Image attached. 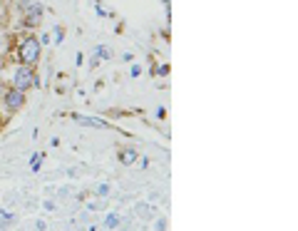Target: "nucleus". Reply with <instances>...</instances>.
Wrapping results in <instances>:
<instances>
[{"mask_svg": "<svg viewBox=\"0 0 298 231\" xmlns=\"http://www.w3.org/2000/svg\"><path fill=\"white\" fill-rule=\"evenodd\" d=\"M18 55H20V62H23V65H35V62L40 60V40L25 37V40L20 42Z\"/></svg>", "mask_w": 298, "mask_h": 231, "instance_id": "1", "label": "nucleus"}, {"mask_svg": "<svg viewBox=\"0 0 298 231\" xmlns=\"http://www.w3.org/2000/svg\"><path fill=\"white\" fill-rule=\"evenodd\" d=\"M37 85V77L32 75V70H30V65H23V67H18L15 70V75H13V87L15 89H20V92H25L28 87Z\"/></svg>", "mask_w": 298, "mask_h": 231, "instance_id": "2", "label": "nucleus"}, {"mask_svg": "<svg viewBox=\"0 0 298 231\" xmlns=\"http://www.w3.org/2000/svg\"><path fill=\"white\" fill-rule=\"evenodd\" d=\"M25 105V92H20V89H8L5 92V107L10 110V112H15V110H20Z\"/></svg>", "mask_w": 298, "mask_h": 231, "instance_id": "3", "label": "nucleus"}, {"mask_svg": "<svg viewBox=\"0 0 298 231\" xmlns=\"http://www.w3.org/2000/svg\"><path fill=\"white\" fill-rule=\"evenodd\" d=\"M77 124H85V127H94V129H107L110 124L105 122V119H100V117H85V115H75L72 117Z\"/></svg>", "mask_w": 298, "mask_h": 231, "instance_id": "4", "label": "nucleus"}, {"mask_svg": "<svg viewBox=\"0 0 298 231\" xmlns=\"http://www.w3.org/2000/svg\"><path fill=\"white\" fill-rule=\"evenodd\" d=\"M40 15H42V5H40L37 0H32V3L28 5V20L30 23H37Z\"/></svg>", "mask_w": 298, "mask_h": 231, "instance_id": "5", "label": "nucleus"}, {"mask_svg": "<svg viewBox=\"0 0 298 231\" xmlns=\"http://www.w3.org/2000/svg\"><path fill=\"white\" fill-rule=\"evenodd\" d=\"M119 159H122V164H134V159H137V152H134V149H129V152H122V154H119Z\"/></svg>", "mask_w": 298, "mask_h": 231, "instance_id": "6", "label": "nucleus"}, {"mask_svg": "<svg viewBox=\"0 0 298 231\" xmlns=\"http://www.w3.org/2000/svg\"><path fill=\"white\" fill-rule=\"evenodd\" d=\"M105 226H107V229H115V226H119V216H117V214H107V216H105Z\"/></svg>", "mask_w": 298, "mask_h": 231, "instance_id": "7", "label": "nucleus"}, {"mask_svg": "<svg viewBox=\"0 0 298 231\" xmlns=\"http://www.w3.org/2000/svg\"><path fill=\"white\" fill-rule=\"evenodd\" d=\"M40 164H42V154H35V157H32V164H30V169H32V172H37V169H40Z\"/></svg>", "mask_w": 298, "mask_h": 231, "instance_id": "8", "label": "nucleus"}, {"mask_svg": "<svg viewBox=\"0 0 298 231\" xmlns=\"http://www.w3.org/2000/svg\"><path fill=\"white\" fill-rule=\"evenodd\" d=\"M94 192H97V197H107L110 194V184H97Z\"/></svg>", "mask_w": 298, "mask_h": 231, "instance_id": "9", "label": "nucleus"}, {"mask_svg": "<svg viewBox=\"0 0 298 231\" xmlns=\"http://www.w3.org/2000/svg\"><path fill=\"white\" fill-rule=\"evenodd\" d=\"M97 55H100V58H105V60H110V58H112V50H110V48H100V50H97Z\"/></svg>", "mask_w": 298, "mask_h": 231, "instance_id": "10", "label": "nucleus"}, {"mask_svg": "<svg viewBox=\"0 0 298 231\" xmlns=\"http://www.w3.org/2000/svg\"><path fill=\"white\" fill-rule=\"evenodd\" d=\"M139 75H142V67L134 65V67H132V77H139Z\"/></svg>", "mask_w": 298, "mask_h": 231, "instance_id": "11", "label": "nucleus"}, {"mask_svg": "<svg viewBox=\"0 0 298 231\" xmlns=\"http://www.w3.org/2000/svg\"><path fill=\"white\" fill-rule=\"evenodd\" d=\"M157 72H159V75H167V72H169V65H162V67H159Z\"/></svg>", "mask_w": 298, "mask_h": 231, "instance_id": "12", "label": "nucleus"}]
</instances>
